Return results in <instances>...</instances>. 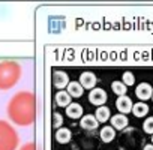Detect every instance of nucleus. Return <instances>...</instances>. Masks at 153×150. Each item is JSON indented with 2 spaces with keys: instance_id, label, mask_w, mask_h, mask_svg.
I'll return each instance as SVG.
<instances>
[{
  "instance_id": "1",
  "label": "nucleus",
  "mask_w": 153,
  "mask_h": 150,
  "mask_svg": "<svg viewBox=\"0 0 153 150\" xmlns=\"http://www.w3.org/2000/svg\"><path fill=\"white\" fill-rule=\"evenodd\" d=\"M35 102L30 93L21 92L12 98L8 105V114L17 125H29L35 116Z\"/></svg>"
},
{
  "instance_id": "2",
  "label": "nucleus",
  "mask_w": 153,
  "mask_h": 150,
  "mask_svg": "<svg viewBox=\"0 0 153 150\" xmlns=\"http://www.w3.org/2000/svg\"><path fill=\"white\" fill-rule=\"evenodd\" d=\"M21 69L17 62L5 60L0 62V90H6L12 87L20 78Z\"/></svg>"
},
{
  "instance_id": "3",
  "label": "nucleus",
  "mask_w": 153,
  "mask_h": 150,
  "mask_svg": "<svg viewBox=\"0 0 153 150\" xmlns=\"http://www.w3.org/2000/svg\"><path fill=\"white\" fill-rule=\"evenodd\" d=\"M18 138L15 131L6 123L0 120V150H15Z\"/></svg>"
},
{
  "instance_id": "4",
  "label": "nucleus",
  "mask_w": 153,
  "mask_h": 150,
  "mask_svg": "<svg viewBox=\"0 0 153 150\" xmlns=\"http://www.w3.org/2000/svg\"><path fill=\"white\" fill-rule=\"evenodd\" d=\"M89 101H90V104L96 105L98 108L99 107H104V104L107 102V93H105V90L104 89H93V90H90Z\"/></svg>"
},
{
  "instance_id": "5",
  "label": "nucleus",
  "mask_w": 153,
  "mask_h": 150,
  "mask_svg": "<svg viewBox=\"0 0 153 150\" xmlns=\"http://www.w3.org/2000/svg\"><path fill=\"white\" fill-rule=\"evenodd\" d=\"M96 75L93 74V72H89V71H86V72H83L81 75H80V84L83 86V89H90V90H93L95 89V86H96Z\"/></svg>"
},
{
  "instance_id": "6",
  "label": "nucleus",
  "mask_w": 153,
  "mask_h": 150,
  "mask_svg": "<svg viewBox=\"0 0 153 150\" xmlns=\"http://www.w3.org/2000/svg\"><path fill=\"white\" fill-rule=\"evenodd\" d=\"M135 95H137L138 99H141V101H147V99L152 98V95H153V89H152V86H150L149 83H141V84L137 86V89H135Z\"/></svg>"
},
{
  "instance_id": "7",
  "label": "nucleus",
  "mask_w": 153,
  "mask_h": 150,
  "mask_svg": "<svg viewBox=\"0 0 153 150\" xmlns=\"http://www.w3.org/2000/svg\"><path fill=\"white\" fill-rule=\"evenodd\" d=\"M116 107H117V110L122 113V114H128V113H132V107H134V104H132V99L129 98V96H120L117 101H116Z\"/></svg>"
},
{
  "instance_id": "8",
  "label": "nucleus",
  "mask_w": 153,
  "mask_h": 150,
  "mask_svg": "<svg viewBox=\"0 0 153 150\" xmlns=\"http://www.w3.org/2000/svg\"><path fill=\"white\" fill-rule=\"evenodd\" d=\"M53 84H54L57 89H65V87H68V84H69L68 75H66L63 71L54 72V74H53Z\"/></svg>"
},
{
  "instance_id": "9",
  "label": "nucleus",
  "mask_w": 153,
  "mask_h": 150,
  "mask_svg": "<svg viewBox=\"0 0 153 150\" xmlns=\"http://www.w3.org/2000/svg\"><path fill=\"white\" fill-rule=\"evenodd\" d=\"M66 92L69 93L71 98H80V96L83 95L84 89H83V86L80 84V81H71V83L68 84V87H66Z\"/></svg>"
},
{
  "instance_id": "10",
  "label": "nucleus",
  "mask_w": 153,
  "mask_h": 150,
  "mask_svg": "<svg viewBox=\"0 0 153 150\" xmlns=\"http://www.w3.org/2000/svg\"><path fill=\"white\" fill-rule=\"evenodd\" d=\"M66 116L71 119H80L83 116V107L76 102H72L71 105L66 107Z\"/></svg>"
},
{
  "instance_id": "11",
  "label": "nucleus",
  "mask_w": 153,
  "mask_h": 150,
  "mask_svg": "<svg viewBox=\"0 0 153 150\" xmlns=\"http://www.w3.org/2000/svg\"><path fill=\"white\" fill-rule=\"evenodd\" d=\"M110 120H111L113 129H117V131L125 129V128H126V125H128V119H126V116H125V114H116V116H113Z\"/></svg>"
},
{
  "instance_id": "12",
  "label": "nucleus",
  "mask_w": 153,
  "mask_h": 150,
  "mask_svg": "<svg viewBox=\"0 0 153 150\" xmlns=\"http://www.w3.org/2000/svg\"><path fill=\"white\" fill-rule=\"evenodd\" d=\"M81 128L83 129H87V131H93V129H96L98 128V120H96V117H93L92 114H87V116H84L83 119H81Z\"/></svg>"
},
{
  "instance_id": "13",
  "label": "nucleus",
  "mask_w": 153,
  "mask_h": 150,
  "mask_svg": "<svg viewBox=\"0 0 153 150\" xmlns=\"http://www.w3.org/2000/svg\"><path fill=\"white\" fill-rule=\"evenodd\" d=\"M72 99H71V96H69V93L68 92H65V90H60V92H57V95H56V104L59 105V107H68V105H71L72 102H71Z\"/></svg>"
},
{
  "instance_id": "14",
  "label": "nucleus",
  "mask_w": 153,
  "mask_h": 150,
  "mask_svg": "<svg viewBox=\"0 0 153 150\" xmlns=\"http://www.w3.org/2000/svg\"><path fill=\"white\" fill-rule=\"evenodd\" d=\"M71 137H72V134H71V131H69L68 128H60V129H57V132H56V140H57V143H60V144L69 143V141H71Z\"/></svg>"
},
{
  "instance_id": "15",
  "label": "nucleus",
  "mask_w": 153,
  "mask_h": 150,
  "mask_svg": "<svg viewBox=\"0 0 153 150\" xmlns=\"http://www.w3.org/2000/svg\"><path fill=\"white\" fill-rule=\"evenodd\" d=\"M95 117H96L98 123H105L107 120L111 119V114H110V110H108L107 107H99V108L96 110Z\"/></svg>"
},
{
  "instance_id": "16",
  "label": "nucleus",
  "mask_w": 153,
  "mask_h": 150,
  "mask_svg": "<svg viewBox=\"0 0 153 150\" xmlns=\"http://www.w3.org/2000/svg\"><path fill=\"white\" fill-rule=\"evenodd\" d=\"M132 113H134L135 117H144V116L149 113V107H147V104H144V102L134 104V107H132Z\"/></svg>"
},
{
  "instance_id": "17",
  "label": "nucleus",
  "mask_w": 153,
  "mask_h": 150,
  "mask_svg": "<svg viewBox=\"0 0 153 150\" xmlns=\"http://www.w3.org/2000/svg\"><path fill=\"white\" fill-rule=\"evenodd\" d=\"M114 137H116V132H114L113 126H105V128H102V131H101V140H102L104 143H111V141L114 140Z\"/></svg>"
},
{
  "instance_id": "18",
  "label": "nucleus",
  "mask_w": 153,
  "mask_h": 150,
  "mask_svg": "<svg viewBox=\"0 0 153 150\" xmlns=\"http://www.w3.org/2000/svg\"><path fill=\"white\" fill-rule=\"evenodd\" d=\"M111 89H113V92H114L116 95H119V98H120V96H125L126 92H128L126 86H125L123 83H120V81H113Z\"/></svg>"
},
{
  "instance_id": "19",
  "label": "nucleus",
  "mask_w": 153,
  "mask_h": 150,
  "mask_svg": "<svg viewBox=\"0 0 153 150\" xmlns=\"http://www.w3.org/2000/svg\"><path fill=\"white\" fill-rule=\"evenodd\" d=\"M135 83V77L132 75V72H125L123 74V84L125 86H134Z\"/></svg>"
},
{
  "instance_id": "20",
  "label": "nucleus",
  "mask_w": 153,
  "mask_h": 150,
  "mask_svg": "<svg viewBox=\"0 0 153 150\" xmlns=\"http://www.w3.org/2000/svg\"><path fill=\"white\" fill-rule=\"evenodd\" d=\"M143 129H144V132L153 135V117L146 119V122H144V125H143Z\"/></svg>"
},
{
  "instance_id": "21",
  "label": "nucleus",
  "mask_w": 153,
  "mask_h": 150,
  "mask_svg": "<svg viewBox=\"0 0 153 150\" xmlns=\"http://www.w3.org/2000/svg\"><path fill=\"white\" fill-rule=\"evenodd\" d=\"M53 125H54V128H59V126L62 125V116H60L59 113H56V114L53 116Z\"/></svg>"
},
{
  "instance_id": "22",
  "label": "nucleus",
  "mask_w": 153,
  "mask_h": 150,
  "mask_svg": "<svg viewBox=\"0 0 153 150\" xmlns=\"http://www.w3.org/2000/svg\"><path fill=\"white\" fill-rule=\"evenodd\" d=\"M33 149H35V146H33V144H27V146H24L21 150H33Z\"/></svg>"
},
{
  "instance_id": "23",
  "label": "nucleus",
  "mask_w": 153,
  "mask_h": 150,
  "mask_svg": "<svg viewBox=\"0 0 153 150\" xmlns=\"http://www.w3.org/2000/svg\"><path fill=\"white\" fill-rule=\"evenodd\" d=\"M143 150H153V144H147V146H144Z\"/></svg>"
},
{
  "instance_id": "24",
  "label": "nucleus",
  "mask_w": 153,
  "mask_h": 150,
  "mask_svg": "<svg viewBox=\"0 0 153 150\" xmlns=\"http://www.w3.org/2000/svg\"><path fill=\"white\" fill-rule=\"evenodd\" d=\"M152 144H153V137H152Z\"/></svg>"
},
{
  "instance_id": "25",
  "label": "nucleus",
  "mask_w": 153,
  "mask_h": 150,
  "mask_svg": "<svg viewBox=\"0 0 153 150\" xmlns=\"http://www.w3.org/2000/svg\"><path fill=\"white\" fill-rule=\"evenodd\" d=\"M152 98H153V95H152Z\"/></svg>"
}]
</instances>
